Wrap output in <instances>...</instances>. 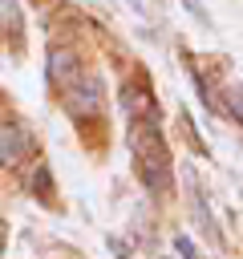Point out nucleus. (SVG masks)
Instances as JSON below:
<instances>
[{
    "mask_svg": "<svg viewBox=\"0 0 243 259\" xmlns=\"http://www.w3.org/2000/svg\"><path fill=\"white\" fill-rule=\"evenodd\" d=\"M227 105H231V113L243 121V89H227Z\"/></svg>",
    "mask_w": 243,
    "mask_h": 259,
    "instance_id": "5",
    "label": "nucleus"
},
{
    "mask_svg": "<svg viewBox=\"0 0 243 259\" xmlns=\"http://www.w3.org/2000/svg\"><path fill=\"white\" fill-rule=\"evenodd\" d=\"M77 77H81V61H77V53L65 49V45L53 49V53H49V81L61 85V89H69Z\"/></svg>",
    "mask_w": 243,
    "mask_h": 259,
    "instance_id": "4",
    "label": "nucleus"
},
{
    "mask_svg": "<svg viewBox=\"0 0 243 259\" xmlns=\"http://www.w3.org/2000/svg\"><path fill=\"white\" fill-rule=\"evenodd\" d=\"M178 251H182V259H198L194 247H190V239H178Z\"/></svg>",
    "mask_w": 243,
    "mask_h": 259,
    "instance_id": "6",
    "label": "nucleus"
},
{
    "mask_svg": "<svg viewBox=\"0 0 243 259\" xmlns=\"http://www.w3.org/2000/svg\"><path fill=\"white\" fill-rule=\"evenodd\" d=\"M28 154H32L28 130L16 125V121H4V125H0V166H20Z\"/></svg>",
    "mask_w": 243,
    "mask_h": 259,
    "instance_id": "2",
    "label": "nucleus"
},
{
    "mask_svg": "<svg viewBox=\"0 0 243 259\" xmlns=\"http://www.w3.org/2000/svg\"><path fill=\"white\" fill-rule=\"evenodd\" d=\"M69 89H73V97H69V113L73 117H97L101 113V81L97 77H85V81L77 77Z\"/></svg>",
    "mask_w": 243,
    "mask_h": 259,
    "instance_id": "3",
    "label": "nucleus"
},
{
    "mask_svg": "<svg viewBox=\"0 0 243 259\" xmlns=\"http://www.w3.org/2000/svg\"><path fill=\"white\" fill-rule=\"evenodd\" d=\"M130 150L138 158V178L146 182V190L154 194H166L170 190V150H166V138L158 130V121L150 117H138L134 130H130Z\"/></svg>",
    "mask_w": 243,
    "mask_h": 259,
    "instance_id": "1",
    "label": "nucleus"
}]
</instances>
